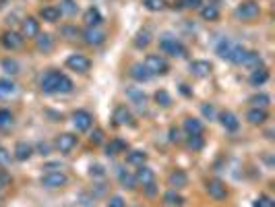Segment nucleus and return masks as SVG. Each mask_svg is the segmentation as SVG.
Listing matches in <instances>:
<instances>
[{
  "label": "nucleus",
  "mask_w": 275,
  "mask_h": 207,
  "mask_svg": "<svg viewBox=\"0 0 275 207\" xmlns=\"http://www.w3.org/2000/svg\"><path fill=\"white\" fill-rule=\"evenodd\" d=\"M73 81L60 71H48L40 77V90L44 94H71Z\"/></svg>",
  "instance_id": "nucleus-1"
},
{
  "label": "nucleus",
  "mask_w": 275,
  "mask_h": 207,
  "mask_svg": "<svg viewBox=\"0 0 275 207\" xmlns=\"http://www.w3.org/2000/svg\"><path fill=\"white\" fill-rule=\"evenodd\" d=\"M234 15H236V19H240L244 23H253V21L259 19L261 7H259V3H255V0H247V3L238 5V9L234 11Z\"/></svg>",
  "instance_id": "nucleus-2"
},
{
  "label": "nucleus",
  "mask_w": 275,
  "mask_h": 207,
  "mask_svg": "<svg viewBox=\"0 0 275 207\" xmlns=\"http://www.w3.org/2000/svg\"><path fill=\"white\" fill-rule=\"evenodd\" d=\"M160 50L164 54L174 56V58H185L187 56V46L182 44V42H178L176 38H172V36H164L160 40Z\"/></svg>",
  "instance_id": "nucleus-3"
},
{
  "label": "nucleus",
  "mask_w": 275,
  "mask_h": 207,
  "mask_svg": "<svg viewBox=\"0 0 275 207\" xmlns=\"http://www.w3.org/2000/svg\"><path fill=\"white\" fill-rule=\"evenodd\" d=\"M40 183L44 189H63L69 183V176L63 170H48L46 174H42Z\"/></svg>",
  "instance_id": "nucleus-4"
},
{
  "label": "nucleus",
  "mask_w": 275,
  "mask_h": 207,
  "mask_svg": "<svg viewBox=\"0 0 275 207\" xmlns=\"http://www.w3.org/2000/svg\"><path fill=\"white\" fill-rule=\"evenodd\" d=\"M145 69L151 73V77H156V75H166L168 71H170V67H168V63H166V58L164 56H160V54H149L147 58H145Z\"/></svg>",
  "instance_id": "nucleus-5"
},
{
  "label": "nucleus",
  "mask_w": 275,
  "mask_h": 207,
  "mask_svg": "<svg viewBox=\"0 0 275 207\" xmlns=\"http://www.w3.org/2000/svg\"><path fill=\"white\" fill-rule=\"evenodd\" d=\"M207 193H209L211 199H216V201L228 199V187H226V183L220 181V179H211V181L207 183Z\"/></svg>",
  "instance_id": "nucleus-6"
},
{
  "label": "nucleus",
  "mask_w": 275,
  "mask_h": 207,
  "mask_svg": "<svg viewBox=\"0 0 275 207\" xmlns=\"http://www.w3.org/2000/svg\"><path fill=\"white\" fill-rule=\"evenodd\" d=\"M77 141H79V139H77L73 133H63V135H58V137H56L54 145H56V150H58L60 154H71V152L75 150Z\"/></svg>",
  "instance_id": "nucleus-7"
},
{
  "label": "nucleus",
  "mask_w": 275,
  "mask_h": 207,
  "mask_svg": "<svg viewBox=\"0 0 275 207\" xmlns=\"http://www.w3.org/2000/svg\"><path fill=\"white\" fill-rule=\"evenodd\" d=\"M73 125L79 133H85L91 129V125H94V116H91L87 110H77L73 112Z\"/></svg>",
  "instance_id": "nucleus-8"
},
{
  "label": "nucleus",
  "mask_w": 275,
  "mask_h": 207,
  "mask_svg": "<svg viewBox=\"0 0 275 207\" xmlns=\"http://www.w3.org/2000/svg\"><path fill=\"white\" fill-rule=\"evenodd\" d=\"M67 67L75 73H87L91 69V61L83 54H73V56L67 58Z\"/></svg>",
  "instance_id": "nucleus-9"
},
{
  "label": "nucleus",
  "mask_w": 275,
  "mask_h": 207,
  "mask_svg": "<svg viewBox=\"0 0 275 207\" xmlns=\"http://www.w3.org/2000/svg\"><path fill=\"white\" fill-rule=\"evenodd\" d=\"M21 36L29 38V40H36L40 36V21L36 17H25L21 23Z\"/></svg>",
  "instance_id": "nucleus-10"
},
{
  "label": "nucleus",
  "mask_w": 275,
  "mask_h": 207,
  "mask_svg": "<svg viewBox=\"0 0 275 207\" xmlns=\"http://www.w3.org/2000/svg\"><path fill=\"white\" fill-rule=\"evenodd\" d=\"M112 121L118 125V127H133L135 125V118L131 114V110L127 106H118L112 114Z\"/></svg>",
  "instance_id": "nucleus-11"
},
{
  "label": "nucleus",
  "mask_w": 275,
  "mask_h": 207,
  "mask_svg": "<svg viewBox=\"0 0 275 207\" xmlns=\"http://www.w3.org/2000/svg\"><path fill=\"white\" fill-rule=\"evenodd\" d=\"M83 40L89 46H100V44L106 42V32L100 29V27H87L83 32Z\"/></svg>",
  "instance_id": "nucleus-12"
},
{
  "label": "nucleus",
  "mask_w": 275,
  "mask_h": 207,
  "mask_svg": "<svg viewBox=\"0 0 275 207\" xmlns=\"http://www.w3.org/2000/svg\"><path fill=\"white\" fill-rule=\"evenodd\" d=\"M23 42H25V38L17 32H5L3 36H0V44H3L7 50H19L23 46Z\"/></svg>",
  "instance_id": "nucleus-13"
},
{
  "label": "nucleus",
  "mask_w": 275,
  "mask_h": 207,
  "mask_svg": "<svg viewBox=\"0 0 275 207\" xmlns=\"http://www.w3.org/2000/svg\"><path fill=\"white\" fill-rule=\"evenodd\" d=\"M168 185H170L174 191L185 189V187L189 185V176H187V172H185V170H174V172H170V176H168Z\"/></svg>",
  "instance_id": "nucleus-14"
},
{
  "label": "nucleus",
  "mask_w": 275,
  "mask_h": 207,
  "mask_svg": "<svg viewBox=\"0 0 275 207\" xmlns=\"http://www.w3.org/2000/svg\"><path fill=\"white\" fill-rule=\"evenodd\" d=\"M135 181L139 183V185H143V187H147V185H151V183H156V172L151 170L149 166H139V170H137V174H135Z\"/></svg>",
  "instance_id": "nucleus-15"
},
{
  "label": "nucleus",
  "mask_w": 275,
  "mask_h": 207,
  "mask_svg": "<svg viewBox=\"0 0 275 207\" xmlns=\"http://www.w3.org/2000/svg\"><path fill=\"white\" fill-rule=\"evenodd\" d=\"M220 123H222V127H224L226 131H230V133L238 131V127H240V123H238L236 114H234V112H230V110L220 112Z\"/></svg>",
  "instance_id": "nucleus-16"
},
{
  "label": "nucleus",
  "mask_w": 275,
  "mask_h": 207,
  "mask_svg": "<svg viewBox=\"0 0 275 207\" xmlns=\"http://www.w3.org/2000/svg\"><path fill=\"white\" fill-rule=\"evenodd\" d=\"M191 75L193 77H199V79H203V77H209V73H211V63H207V61H193L191 63Z\"/></svg>",
  "instance_id": "nucleus-17"
},
{
  "label": "nucleus",
  "mask_w": 275,
  "mask_h": 207,
  "mask_svg": "<svg viewBox=\"0 0 275 207\" xmlns=\"http://www.w3.org/2000/svg\"><path fill=\"white\" fill-rule=\"evenodd\" d=\"M182 129H185V133L189 137H195V135H203V123L199 121V118H185V125H182Z\"/></svg>",
  "instance_id": "nucleus-18"
},
{
  "label": "nucleus",
  "mask_w": 275,
  "mask_h": 207,
  "mask_svg": "<svg viewBox=\"0 0 275 207\" xmlns=\"http://www.w3.org/2000/svg\"><path fill=\"white\" fill-rule=\"evenodd\" d=\"M13 156H15L19 162H27L29 158L34 156V147L29 145V143H25V141H19V143L15 145V152H13Z\"/></svg>",
  "instance_id": "nucleus-19"
},
{
  "label": "nucleus",
  "mask_w": 275,
  "mask_h": 207,
  "mask_svg": "<svg viewBox=\"0 0 275 207\" xmlns=\"http://www.w3.org/2000/svg\"><path fill=\"white\" fill-rule=\"evenodd\" d=\"M129 150V145L125 139H112L108 145H106V156H118V154H127Z\"/></svg>",
  "instance_id": "nucleus-20"
},
{
  "label": "nucleus",
  "mask_w": 275,
  "mask_h": 207,
  "mask_svg": "<svg viewBox=\"0 0 275 207\" xmlns=\"http://www.w3.org/2000/svg\"><path fill=\"white\" fill-rule=\"evenodd\" d=\"M267 118H269V114H267L265 108H251L249 114H247V121H249L251 125H255V127L267 123Z\"/></svg>",
  "instance_id": "nucleus-21"
},
{
  "label": "nucleus",
  "mask_w": 275,
  "mask_h": 207,
  "mask_svg": "<svg viewBox=\"0 0 275 207\" xmlns=\"http://www.w3.org/2000/svg\"><path fill=\"white\" fill-rule=\"evenodd\" d=\"M83 21H85V25H87V27H100V25H102V21H104V17H102V13H100L96 7H91V9H87V11H85Z\"/></svg>",
  "instance_id": "nucleus-22"
},
{
  "label": "nucleus",
  "mask_w": 275,
  "mask_h": 207,
  "mask_svg": "<svg viewBox=\"0 0 275 207\" xmlns=\"http://www.w3.org/2000/svg\"><path fill=\"white\" fill-rule=\"evenodd\" d=\"M242 67H247V69H251V71L261 69V67H263V58H261V54H259V52L247 50V56H244V61H242Z\"/></svg>",
  "instance_id": "nucleus-23"
},
{
  "label": "nucleus",
  "mask_w": 275,
  "mask_h": 207,
  "mask_svg": "<svg viewBox=\"0 0 275 207\" xmlns=\"http://www.w3.org/2000/svg\"><path fill=\"white\" fill-rule=\"evenodd\" d=\"M267 81H269V71H267L265 67L255 69V71L251 73V77H249V83H251L253 87H261V85H265Z\"/></svg>",
  "instance_id": "nucleus-24"
},
{
  "label": "nucleus",
  "mask_w": 275,
  "mask_h": 207,
  "mask_svg": "<svg viewBox=\"0 0 275 207\" xmlns=\"http://www.w3.org/2000/svg\"><path fill=\"white\" fill-rule=\"evenodd\" d=\"M234 48H236V42H232V40H222V42L218 44L216 52H218L220 58H224V61H230L232 54H234Z\"/></svg>",
  "instance_id": "nucleus-25"
},
{
  "label": "nucleus",
  "mask_w": 275,
  "mask_h": 207,
  "mask_svg": "<svg viewBox=\"0 0 275 207\" xmlns=\"http://www.w3.org/2000/svg\"><path fill=\"white\" fill-rule=\"evenodd\" d=\"M131 77H133L137 83H145V81H149V79H151V73L145 69V65H143V63H137V65H133V67H131Z\"/></svg>",
  "instance_id": "nucleus-26"
},
{
  "label": "nucleus",
  "mask_w": 275,
  "mask_h": 207,
  "mask_svg": "<svg viewBox=\"0 0 275 207\" xmlns=\"http://www.w3.org/2000/svg\"><path fill=\"white\" fill-rule=\"evenodd\" d=\"M60 9L58 7H44L42 11H40V17L46 21V23H56L58 19H60Z\"/></svg>",
  "instance_id": "nucleus-27"
},
{
  "label": "nucleus",
  "mask_w": 275,
  "mask_h": 207,
  "mask_svg": "<svg viewBox=\"0 0 275 207\" xmlns=\"http://www.w3.org/2000/svg\"><path fill=\"white\" fill-rule=\"evenodd\" d=\"M164 203H166L168 207H182V205H185V197L172 189V191H168V193L164 195Z\"/></svg>",
  "instance_id": "nucleus-28"
},
{
  "label": "nucleus",
  "mask_w": 275,
  "mask_h": 207,
  "mask_svg": "<svg viewBox=\"0 0 275 207\" xmlns=\"http://www.w3.org/2000/svg\"><path fill=\"white\" fill-rule=\"evenodd\" d=\"M118 181H120V185L125 187V189H135V187H137L135 176H133V174H129L125 168H118Z\"/></svg>",
  "instance_id": "nucleus-29"
},
{
  "label": "nucleus",
  "mask_w": 275,
  "mask_h": 207,
  "mask_svg": "<svg viewBox=\"0 0 275 207\" xmlns=\"http://www.w3.org/2000/svg\"><path fill=\"white\" fill-rule=\"evenodd\" d=\"M201 19L203 21H218L220 19V9L216 5H205L201 7Z\"/></svg>",
  "instance_id": "nucleus-30"
},
{
  "label": "nucleus",
  "mask_w": 275,
  "mask_h": 207,
  "mask_svg": "<svg viewBox=\"0 0 275 207\" xmlns=\"http://www.w3.org/2000/svg\"><path fill=\"white\" fill-rule=\"evenodd\" d=\"M127 162L131 164V166H143L145 162H147V154L145 152H141V150H135V152H129L127 154Z\"/></svg>",
  "instance_id": "nucleus-31"
},
{
  "label": "nucleus",
  "mask_w": 275,
  "mask_h": 207,
  "mask_svg": "<svg viewBox=\"0 0 275 207\" xmlns=\"http://www.w3.org/2000/svg\"><path fill=\"white\" fill-rule=\"evenodd\" d=\"M36 44H38V50H42V52H50L52 48H54V40H52V36H48V34H40L38 38H36Z\"/></svg>",
  "instance_id": "nucleus-32"
},
{
  "label": "nucleus",
  "mask_w": 275,
  "mask_h": 207,
  "mask_svg": "<svg viewBox=\"0 0 275 207\" xmlns=\"http://www.w3.org/2000/svg\"><path fill=\"white\" fill-rule=\"evenodd\" d=\"M127 96L133 100V104H137L139 108H145L147 98H145V94H143L141 90H137V87H133V90H129V92H127Z\"/></svg>",
  "instance_id": "nucleus-33"
},
{
  "label": "nucleus",
  "mask_w": 275,
  "mask_h": 207,
  "mask_svg": "<svg viewBox=\"0 0 275 207\" xmlns=\"http://www.w3.org/2000/svg\"><path fill=\"white\" fill-rule=\"evenodd\" d=\"M58 9H60V13H63V15H69V17L77 15V11H79L75 0H60V7Z\"/></svg>",
  "instance_id": "nucleus-34"
},
{
  "label": "nucleus",
  "mask_w": 275,
  "mask_h": 207,
  "mask_svg": "<svg viewBox=\"0 0 275 207\" xmlns=\"http://www.w3.org/2000/svg\"><path fill=\"white\" fill-rule=\"evenodd\" d=\"M17 92V85L11 79H0V98H7L13 96Z\"/></svg>",
  "instance_id": "nucleus-35"
},
{
  "label": "nucleus",
  "mask_w": 275,
  "mask_h": 207,
  "mask_svg": "<svg viewBox=\"0 0 275 207\" xmlns=\"http://www.w3.org/2000/svg\"><path fill=\"white\" fill-rule=\"evenodd\" d=\"M249 102L253 104V108H267L269 102H271V98H269L267 94H257V96H253Z\"/></svg>",
  "instance_id": "nucleus-36"
},
{
  "label": "nucleus",
  "mask_w": 275,
  "mask_h": 207,
  "mask_svg": "<svg viewBox=\"0 0 275 207\" xmlns=\"http://www.w3.org/2000/svg\"><path fill=\"white\" fill-rule=\"evenodd\" d=\"M149 44H151V34L147 32V29H143V32H139L137 38H135V46L137 48H147Z\"/></svg>",
  "instance_id": "nucleus-37"
},
{
  "label": "nucleus",
  "mask_w": 275,
  "mask_h": 207,
  "mask_svg": "<svg viewBox=\"0 0 275 207\" xmlns=\"http://www.w3.org/2000/svg\"><path fill=\"white\" fill-rule=\"evenodd\" d=\"M244 56H247V48H244V46H240V44H236V48H234V54H232V58H230V63H234V65H242Z\"/></svg>",
  "instance_id": "nucleus-38"
},
{
  "label": "nucleus",
  "mask_w": 275,
  "mask_h": 207,
  "mask_svg": "<svg viewBox=\"0 0 275 207\" xmlns=\"http://www.w3.org/2000/svg\"><path fill=\"white\" fill-rule=\"evenodd\" d=\"M11 125H13V114H11V110L3 108L0 110V129H9Z\"/></svg>",
  "instance_id": "nucleus-39"
},
{
  "label": "nucleus",
  "mask_w": 275,
  "mask_h": 207,
  "mask_svg": "<svg viewBox=\"0 0 275 207\" xmlns=\"http://www.w3.org/2000/svg\"><path fill=\"white\" fill-rule=\"evenodd\" d=\"M3 69H5V73H9V75H17V73H19V63L13 61V58H5V61H3Z\"/></svg>",
  "instance_id": "nucleus-40"
},
{
  "label": "nucleus",
  "mask_w": 275,
  "mask_h": 207,
  "mask_svg": "<svg viewBox=\"0 0 275 207\" xmlns=\"http://www.w3.org/2000/svg\"><path fill=\"white\" fill-rule=\"evenodd\" d=\"M156 102H158L160 106L168 108V106L172 104V98H170V94H168L166 90H160V92H156Z\"/></svg>",
  "instance_id": "nucleus-41"
},
{
  "label": "nucleus",
  "mask_w": 275,
  "mask_h": 207,
  "mask_svg": "<svg viewBox=\"0 0 275 207\" xmlns=\"http://www.w3.org/2000/svg\"><path fill=\"white\" fill-rule=\"evenodd\" d=\"M143 5L149 11H162L164 9V0H143Z\"/></svg>",
  "instance_id": "nucleus-42"
},
{
  "label": "nucleus",
  "mask_w": 275,
  "mask_h": 207,
  "mask_svg": "<svg viewBox=\"0 0 275 207\" xmlns=\"http://www.w3.org/2000/svg\"><path fill=\"white\" fill-rule=\"evenodd\" d=\"M11 158H13V156H11V152L7 150V147L0 145V166H3V168H5V166H9V164H11Z\"/></svg>",
  "instance_id": "nucleus-43"
},
{
  "label": "nucleus",
  "mask_w": 275,
  "mask_h": 207,
  "mask_svg": "<svg viewBox=\"0 0 275 207\" xmlns=\"http://www.w3.org/2000/svg\"><path fill=\"white\" fill-rule=\"evenodd\" d=\"M203 135H195V137H191L189 139V147H191V150H201V147H203Z\"/></svg>",
  "instance_id": "nucleus-44"
},
{
  "label": "nucleus",
  "mask_w": 275,
  "mask_h": 207,
  "mask_svg": "<svg viewBox=\"0 0 275 207\" xmlns=\"http://www.w3.org/2000/svg\"><path fill=\"white\" fill-rule=\"evenodd\" d=\"M255 207H273V199L267 197V195H261V197L255 201Z\"/></svg>",
  "instance_id": "nucleus-45"
},
{
  "label": "nucleus",
  "mask_w": 275,
  "mask_h": 207,
  "mask_svg": "<svg viewBox=\"0 0 275 207\" xmlns=\"http://www.w3.org/2000/svg\"><path fill=\"white\" fill-rule=\"evenodd\" d=\"M89 141H91V143H94V145H100V143L104 141V131H102V129H96L94 133H91Z\"/></svg>",
  "instance_id": "nucleus-46"
},
{
  "label": "nucleus",
  "mask_w": 275,
  "mask_h": 207,
  "mask_svg": "<svg viewBox=\"0 0 275 207\" xmlns=\"http://www.w3.org/2000/svg\"><path fill=\"white\" fill-rule=\"evenodd\" d=\"M108 207H127V203H125V199H122L120 195H114V197H110Z\"/></svg>",
  "instance_id": "nucleus-47"
},
{
  "label": "nucleus",
  "mask_w": 275,
  "mask_h": 207,
  "mask_svg": "<svg viewBox=\"0 0 275 207\" xmlns=\"http://www.w3.org/2000/svg\"><path fill=\"white\" fill-rule=\"evenodd\" d=\"M203 0H182V7L185 9H201Z\"/></svg>",
  "instance_id": "nucleus-48"
},
{
  "label": "nucleus",
  "mask_w": 275,
  "mask_h": 207,
  "mask_svg": "<svg viewBox=\"0 0 275 207\" xmlns=\"http://www.w3.org/2000/svg\"><path fill=\"white\" fill-rule=\"evenodd\" d=\"M11 185V176L7 172H0V189H7Z\"/></svg>",
  "instance_id": "nucleus-49"
},
{
  "label": "nucleus",
  "mask_w": 275,
  "mask_h": 207,
  "mask_svg": "<svg viewBox=\"0 0 275 207\" xmlns=\"http://www.w3.org/2000/svg\"><path fill=\"white\" fill-rule=\"evenodd\" d=\"M38 150H40V154H42V156H48V154H50V150H52V145H50V143H46V141H42V143L38 145Z\"/></svg>",
  "instance_id": "nucleus-50"
},
{
  "label": "nucleus",
  "mask_w": 275,
  "mask_h": 207,
  "mask_svg": "<svg viewBox=\"0 0 275 207\" xmlns=\"http://www.w3.org/2000/svg\"><path fill=\"white\" fill-rule=\"evenodd\" d=\"M143 189H145L147 197H154V195L158 193V189H156V183H151V185H147V187H143Z\"/></svg>",
  "instance_id": "nucleus-51"
},
{
  "label": "nucleus",
  "mask_w": 275,
  "mask_h": 207,
  "mask_svg": "<svg viewBox=\"0 0 275 207\" xmlns=\"http://www.w3.org/2000/svg\"><path fill=\"white\" fill-rule=\"evenodd\" d=\"M203 114L209 116V118H216V110H213V106H203Z\"/></svg>",
  "instance_id": "nucleus-52"
},
{
  "label": "nucleus",
  "mask_w": 275,
  "mask_h": 207,
  "mask_svg": "<svg viewBox=\"0 0 275 207\" xmlns=\"http://www.w3.org/2000/svg\"><path fill=\"white\" fill-rule=\"evenodd\" d=\"M178 135H180V133H178V129H172V131H170V141H172V143H178V141H180V137H178Z\"/></svg>",
  "instance_id": "nucleus-53"
},
{
  "label": "nucleus",
  "mask_w": 275,
  "mask_h": 207,
  "mask_svg": "<svg viewBox=\"0 0 275 207\" xmlns=\"http://www.w3.org/2000/svg\"><path fill=\"white\" fill-rule=\"evenodd\" d=\"M91 174H96V176H104V168H102V166H91Z\"/></svg>",
  "instance_id": "nucleus-54"
},
{
  "label": "nucleus",
  "mask_w": 275,
  "mask_h": 207,
  "mask_svg": "<svg viewBox=\"0 0 275 207\" xmlns=\"http://www.w3.org/2000/svg\"><path fill=\"white\" fill-rule=\"evenodd\" d=\"M180 92H182V94H185V96H189V94H191V92H189V87H187V85H180Z\"/></svg>",
  "instance_id": "nucleus-55"
},
{
  "label": "nucleus",
  "mask_w": 275,
  "mask_h": 207,
  "mask_svg": "<svg viewBox=\"0 0 275 207\" xmlns=\"http://www.w3.org/2000/svg\"><path fill=\"white\" fill-rule=\"evenodd\" d=\"M5 5H7V0H0V9H3Z\"/></svg>",
  "instance_id": "nucleus-56"
}]
</instances>
